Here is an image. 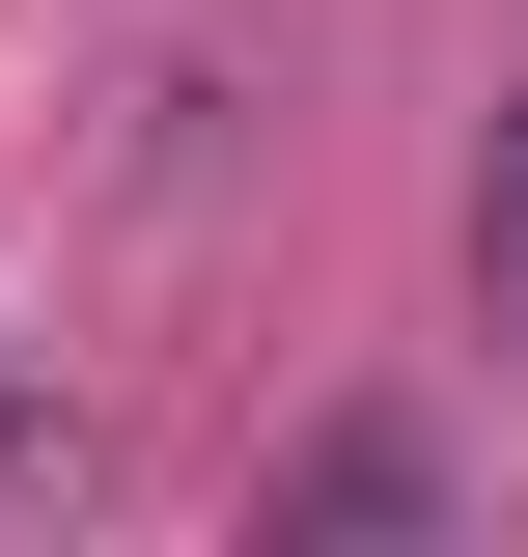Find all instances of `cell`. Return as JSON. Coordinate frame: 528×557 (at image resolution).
Returning a JSON list of instances; mask_svg holds the SVG:
<instances>
[{"label": "cell", "instance_id": "1", "mask_svg": "<svg viewBox=\"0 0 528 557\" xmlns=\"http://www.w3.org/2000/svg\"><path fill=\"white\" fill-rule=\"evenodd\" d=\"M251 530L278 557H306V530H445V446H417V418H306V446L251 474Z\"/></svg>", "mask_w": 528, "mask_h": 557}, {"label": "cell", "instance_id": "2", "mask_svg": "<svg viewBox=\"0 0 528 557\" xmlns=\"http://www.w3.org/2000/svg\"><path fill=\"white\" fill-rule=\"evenodd\" d=\"M473 307L528 335V84H501V139H473Z\"/></svg>", "mask_w": 528, "mask_h": 557}]
</instances>
